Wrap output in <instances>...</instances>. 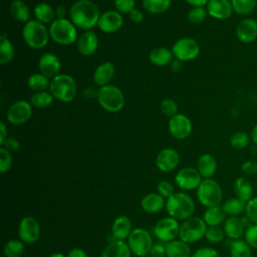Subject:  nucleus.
Returning <instances> with one entry per match:
<instances>
[{
  "instance_id": "18",
  "label": "nucleus",
  "mask_w": 257,
  "mask_h": 257,
  "mask_svg": "<svg viewBox=\"0 0 257 257\" xmlns=\"http://www.w3.org/2000/svg\"><path fill=\"white\" fill-rule=\"evenodd\" d=\"M39 72L47 76L48 78H53L59 74L61 69V62L54 53L46 52L43 53L38 60Z\"/></svg>"
},
{
  "instance_id": "25",
  "label": "nucleus",
  "mask_w": 257,
  "mask_h": 257,
  "mask_svg": "<svg viewBox=\"0 0 257 257\" xmlns=\"http://www.w3.org/2000/svg\"><path fill=\"white\" fill-rule=\"evenodd\" d=\"M132 221L125 215L117 216L111 225V234L116 240H125L132 233Z\"/></svg>"
},
{
  "instance_id": "44",
  "label": "nucleus",
  "mask_w": 257,
  "mask_h": 257,
  "mask_svg": "<svg viewBox=\"0 0 257 257\" xmlns=\"http://www.w3.org/2000/svg\"><path fill=\"white\" fill-rule=\"evenodd\" d=\"M208 15L207 9L204 7H193L188 12V20L193 24L202 23Z\"/></svg>"
},
{
  "instance_id": "8",
  "label": "nucleus",
  "mask_w": 257,
  "mask_h": 257,
  "mask_svg": "<svg viewBox=\"0 0 257 257\" xmlns=\"http://www.w3.org/2000/svg\"><path fill=\"white\" fill-rule=\"evenodd\" d=\"M207 224L200 217H190L180 225L179 238L180 240L190 244L195 243L205 237Z\"/></svg>"
},
{
  "instance_id": "57",
  "label": "nucleus",
  "mask_w": 257,
  "mask_h": 257,
  "mask_svg": "<svg viewBox=\"0 0 257 257\" xmlns=\"http://www.w3.org/2000/svg\"><path fill=\"white\" fill-rule=\"evenodd\" d=\"M189 5L193 7H204L207 6L209 0H185Z\"/></svg>"
},
{
  "instance_id": "31",
  "label": "nucleus",
  "mask_w": 257,
  "mask_h": 257,
  "mask_svg": "<svg viewBox=\"0 0 257 257\" xmlns=\"http://www.w3.org/2000/svg\"><path fill=\"white\" fill-rule=\"evenodd\" d=\"M9 11L12 17L20 22H28L31 17V11L27 4L22 0H13L10 3Z\"/></svg>"
},
{
  "instance_id": "48",
  "label": "nucleus",
  "mask_w": 257,
  "mask_h": 257,
  "mask_svg": "<svg viewBox=\"0 0 257 257\" xmlns=\"http://www.w3.org/2000/svg\"><path fill=\"white\" fill-rule=\"evenodd\" d=\"M244 240L251 248L257 249V225L251 224L246 228L244 233Z\"/></svg>"
},
{
  "instance_id": "42",
  "label": "nucleus",
  "mask_w": 257,
  "mask_h": 257,
  "mask_svg": "<svg viewBox=\"0 0 257 257\" xmlns=\"http://www.w3.org/2000/svg\"><path fill=\"white\" fill-rule=\"evenodd\" d=\"M251 141V137H249L246 133L244 132H236L230 137V145L237 150H242L245 149L246 147L249 146Z\"/></svg>"
},
{
  "instance_id": "14",
  "label": "nucleus",
  "mask_w": 257,
  "mask_h": 257,
  "mask_svg": "<svg viewBox=\"0 0 257 257\" xmlns=\"http://www.w3.org/2000/svg\"><path fill=\"white\" fill-rule=\"evenodd\" d=\"M202 181V176L199 171L192 167H186L179 170L175 176L177 186L185 191L197 189Z\"/></svg>"
},
{
  "instance_id": "32",
  "label": "nucleus",
  "mask_w": 257,
  "mask_h": 257,
  "mask_svg": "<svg viewBox=\"0 0 257 257\" xmlns=\"http://www.w3.org/2000/svg\"><path fill=\"white\" fill-rule=\"evenodd\" d=\"M226 214L224 213L221 206H215L207 208L203 215V220L207 224L208 227L210 226H220L222 223L225 222Z\"/></svg>"
},
{
  "instance_id": "36",
  "label": "nucleus",
  "mask_w": 257,
  "mask_h": 257,
  "mask_svg": "<svg viewBox=\"0 0 257 257\" xmlns=\"http://www.w3.org/2000/svg\"><path fill=\"white\" fill-rule=\"evenodd\" d=\"M15 55V49L12 42L9 40L6 34H2L0 37V62L1 64L9 63Z\"/></svg>"
},
{
  "instance_id": "6",
  "label": "nucleus",
  "mask_w": 257,
  "mask_h": 257,
  "mask_svg": "<svg viewBox=\"0 0 257 257\" xmlns=\"http://www.w3.org/2000/svg\"><path fill=\"white\" fill-rule=\"evenodd\" d=\"M96 99L99 105L108 112H117L124 106V95L120 88L107 84L99 87L96 91Z\"/></svg>"
},
{
  "instance_id": "62",
  "label": "nucleus",
  "mask_w": 257,
  "mask_h": 257,
  "mask_svg": "<svg viewBox=\"0 0 257 257\" xmlns=\"http://www.w3.org/2000/svg\"><path fill=\"white\" fill-rule=\"evenodd\" d=\"M48 257H66V256L61 252H55V253L50 254Z\"/></svg>"
},
{
  "instance_id": "7",
  "label": "nucleus",
  "mask_w": 257,
  "mask_h": 257,
  "mask_svg": "<svg viewBox=\"0 0 257 257\" xmlns=\"http://www.w3.org/2000/svg\"><path fill=\"white\" fill-rule=\"evenodd\" d=\"M197 199L206 208L220 206L223 199L222 188L214 179H204L197 188Z\"/></svg>"
},
{
  "instance_id": "35",
  "label": "nucleus",
  "mask_w": 257,
  "mask_h": 257,
  "mask_svg": "<svg viewBox=\"0 0 257 257\" xmlns=\"http://www.w3.org/2000/svg\"><path fill=\"white\" fill-rule=\"evenodd\" d=\"M229 252L231 257H252V248L243 239L231 240Z\"/></svg>"
},
{
  "instance_id": "40",
  "label": "nucleus",
  "mask_w": 257,
  "mask_h": 257,
  "mask_svg": "<svg viewBox=\"0 0 257 257\" xmlns=\"http://www.w3.org/2000/svg\"><path fill=\"white\" fill-rule=\"evenodd\" d=\"M25 243L21 240L11 239L5 243L3 252L6 257H21L25 251Z\"/></svg>"
},
{
  "instance_id": "46",
  "label": "nucleus",
  "mask_w": 257,
  "mask_h": 257,
  "mask_svg": "<svg viewBox=\"0 0 257 257\" xmlns=\"http://www.w3.org/2000/svg\"><path fill=\"white\" fill-rule=\"evenodd\" d=\"M12 156L11 152L6 150L5 148H0V172L2 174L7 173L12 167Z\"/></svg>"
},
{
  "instance_id": "39",
  "label": "nucleus",
  "mask_w": 257,
  "mask_h": 257,
  "mask_svg": "<svg viewBox=\"0 0 257 257\" xmlns=\"http://www.w3.org/2000/svg\"><path fill=\"white\" fill-rule=\"evenodd\" d=\"M53 95L48 92V91H39V92H35L34 94H32V96L30 97V103L32 104L33 107L36 108H46L49 105H51V103L53 102Z\"/></svg>"
},
{
  "instance_id": "2",
  "label": "nucleus",
  "mask_w": 257,
  "mask_h": 257,
  "mask_svg": "<svg viewBox=\"0 0 257 257\" xmlns=\"http://www.w3.org/2000/svg\"><path fill=\"white\" fill-rule=\"evenodd\" d=\"M166 210L170 217L176 220H187L195 212L193 198L183 192H177L166 200Z\"/></svg>"
},
{
  "instance_id": "29",
  "label": "nucleus",
  "mask_w": 257,
  "mask_h": 257,
  "mask_svg": "<svg viewBox=\"0 0 257 257\" xmlns=\"http://www.w3.org/2000/svg\"><path fill=\"white\" fill-rule=\"evenodd\" d=\"M166 244V254L168 257H191V248L188 243L182 240H173Z\"/></svg>"
},
{
  "instance_id": "52",
  "label": "nucleus",
  "mask_w": 257,
  "mask_h": 257,
  "mask_svg": "<svg viewBox=\"0 0 257 257\" xmlns=\"http://www.w3.org/2000/svg\"><path fill=\"white\" fill-rule=\"evenodd\" d=\"M241 171L248 176H252L257 174V163L251 160L245 161L242 165H241Z\"/></svg>"
},
{
  "instance_id": "26",
  "label": "nucleus",
  "mask_w": 257,
  "mask_h": 257,
  "mask_svg": "<svg viewBox=\"0 0 257 257\" xmlns=\"http://www.w3.org/2000/svg\"><path fill=\"white\" fill-rule=\"evenodd\" d=\"M132 251L124 240H114L109 242L100 257H131Z\"/></svg>"
},
{
  "instance_id": "13",
  "label": "nucleus",
  "mask_w": 257,
  "mask_h": 257,
  "mask_svg": "<svg viewBox=\"0 0 257 257\" xmlns=\"http://www.w3.org/2000/svg\"><path fill=\"white\" fill-rule=\"evenodd\" d=\"M32 107L30 101L23 99L13 102L7 110V120L15 125L25 123L32 115Z\"/></svg>"
},
{
  "instance_id": "20",
  "label": "nucleus",
  "mask_w": 257,
  "mask_h": 257,
  "mask_svg": "<svg viewBox=\"0 0 257 257\" xmlns=\"http://www.w3.org/2000/svg\"><path fill=\"white\" fill-rule=\"evenodd\" d=\"M206 9L211 17L218 20L228 19L234 12L231 0H209Z\"/></svg>"
},
{
  "instance_id": "28",
  "label": "nucleus",
  "mask_w": 257,
  "mask_h": 257,
  "mask_svg": "<svg viewBox=\"0 0 257 257\" xmlns=\"http://www.w3.org/2000/svg\"><path fill=\"white\" fill-rule=\"evenodd\" d=\"M173 51L170 50L167 47H156L154 48L150 54H149V59L151 63H153L156 66H166L172 63L173 61Z\"/></svg>"
},
{
  "instance_id": "56",
  "label": "nucleus",
  "mask_w": 257,
  "mask_h": 257,
  "mask_svg": "<svg viewBox=\"0 0 257 257\" xmlns=\"http://www.w3.org/2000/svg\"><path fill=\"white\" fill-rule=\"evenodd\" d=\"M66 257H88V255L82 248L75 247L68 252Z\"/></svg>"
},
{
  "instance_id": "21",
  "label": "nucleus",
  "mask_w": 257,
  "mask_h": 257,
  "mask_svg": "<svg viewBox=\"0 0 257 257\" xmlns=\"http://www.w3.org/2000/svg\"><path fill=\"white\" fill-rule=\"evenodd\" d=\"M247 227L248 226L246 225V221L244 220V218H240L238 216L228 217L223 225L225 235L230 240L241 239V237L244 236Z\"/></svg>"
},
{
  "instance_id": "50",
  "label": "nucleus",
  "mask_w": 257,
  "mask_h": 257,
  "mask_svg": "<svg viewBox=\"0 0 257 257\" xmlns=\"http://www.w3.org/2000/svg\"><path fill=\"white\" fill-rule=\"evenodd\" d=\"M157 192L165 199L170 198L172 195L176 193L174 186L172 185V183L168 181H161L157 186Z\"/></svg>"
},
{
  "instance_id": "43",
  "label": "nucleus",
  "mask_w": 257,
  "mask_h": 257,
  "mask_svg": "<svg viewBox=\"0 0 257 257\" xmlns=\"http://www.w3.org/2000/svg\"><path fill=\"white\" fill-rule=\"evenodd\" d=\"M225 232L224 229L221 228L220 226H210L207 228L205 238L207 239L208 242L212 244H218L222 242L225 238Z\"/></svg>"
},
{
  "instance_id": "60",
  "label": "nucleus",
  "mask_w": 257,
  "mask_h": 257,
  "mask_svg": "<svg viewBox=\"0 0 257 257\" xmlns=\"http://www.w3.org/2000/svg\"><path fill=\"white\" fill-rule=\"evenodd\" d=\"M250 137H251V141L257 146V124H255L254 127L252 128Z\"/></svg>"
},
{
  "instance_id": "5",
  "label": "nucleus",
  "mask_w": 257,
  "mask_h": 257,
  "mask_svg": "<svg viewBox=\"0 0 257 257\" xmlns=\"http://www.w3.org/2000/svg\"><path fill=\"white\" fill-rule=\"evenodd\" d=\"M77 86L69 74H58L50 79L49 92L61 102H70L76 94Z\"/></svg>"
},
{
  "instance_id": "55",
  "label": "nucleus",
  "mask_w": 257,
  "mask_h": 257,
  "mask_svg": "<svg viewBox=\"0 0 257 257\" xmlns=\"http://www.w3.org/2000/svg\"><path fill=\"white\" fill-rule=\"evenodd\" d=\"M128 16H130L131 21L134 22V23H137V24L141 23V22L144 20V14H143V12H142L141 10H139V9H136V8L131 11V13L128 14Z\"/></svg>"
},
{
  "instance_id": "3",
  "label": "nucleus",
  "mask_w": 257,
  "mask_h": 257,
  "mask_svg": "<svg viewBox=\"0 0 257 257\" xmlns=\"http://www.w3.org/2000/svg\"><path fill=\"white\" fill-rule=\"evenodd\" d=\"M22 37L25 43L33 49L44 48L49 41V30L37 20H29L22 29Z\"/></svg>"
},
{
  "instance_id": "4",
  "label": "nucleus",
  "mask_w": 257,
  "mask_h": 257,
  "mask_svg": "<svg viewBox=\"0 0 257 257\" xmlns=\"http://www.w3.org/2000/svg\"><path fill=\"white\" fill-rule=\"evenodd\" d=\"M48 30L50 38L61 45H70L78 38L76 26L66 18H55Z\"/></svg>"
},
{
  "instance_id": "24",
  "label": "nucleus",
  "mask_w": 257,
  "mask_h": 257,
  "mask_svg": "<svg viewBox=\"0 0 257 257\" xmlns=\"http://www.w3.org/2000/svg\"><path fill=\"white\" fill-rule=\"evenodd\" d=\"M141 207L149 214H156L166 207V200L159 193H149L143 197Z\"/></svg>"
},
{
  "instance_id": "54",
  "label": "nucleus",
  "mask_w": 257,
  "mask_h": 257,
  "mask_svg": "<svg viewBox=\"0 0 257 257\" xmlns=\"http://www.w3.org/2000/svg\"><path fill=\"white\" fill-rule=\"evenodd\" d=\"M1 147L5 148L6 150H8L9 152H17L20 148V144L18 142L17 139L13 138V137H7L6 140L4 141V143L1 145Z\"/></svg>"
},
{
  "instance_id": "12",
  "label": "nucleus",
  "mask_w": 257,
  "mask_h": 257,
  "mask_svg": "<svg viewBox=\"0 0 257 257\" xmlns=\"http://www.w3.org/2000/svg\"><path fill=\"white\" fill-rule=\"evenodd\" d=\"M40 224L36 218L32 216H26L21 219L18 226V235L23 243H36L40 238Z\"/></svg>"
},
{
  "instance_id": "61",
  "label": "nucleus",
  "mask_w": 257,
  "mask_h": 257,
  "mask_svg": "<svg viewBox=\"0 0 257 257\" xmlns=\"http://www.w3.org/2000/svg\"><path fill=\"white\" fill-rule=\"evenodd\" d=\"M181 62H182V61H180V60H178V59L172 61V63H171V64H172V69H173L174 71H179L180 68H181Z\"/></svg>"
},
{
  "instance_id": "33",
  "label": "nucleus",
  "mask_w": 257,
  "mask_h": 257,
  "mask_svg": "<svg viewBox=\"0 0 257 257\" xmlns=\"http://www.w3.org/2000/svg\"><path fill=\"white\" fill-rule=\"evenodd\" d=\"M34 17L41 23H51L55 19V9L51 5L45 2H41L35 5L33 9Z\"/></svg>"
},
{
  "instance_id": "41",
  "label": "nucleus",
  "mask_w": 257,
  "mask_h": 257,
  "mask_svg": "<svg viewBox=\"0 0 257 257\" xmlns=\"http://www.w3.org/2000/svg\"><path fill=\"white\" fill-rule=\"evenodd\" d=\"M231 3L234 12L239 15H248L257 6V0H231Z\"/></svg>"
},
{
  "instance_id": "11",
  "label": "nucleus",
  "mask_w": 257,
  "mask_h": 257,
  "mask_svg": "<svg viewBox=\"0 0 257 257\" xmlns=\"http://www.w3.org/2000/svg\"><path fill=\"white\" fill-rule=\"evenodd\" d=\"M180 224L178 220L172 217H165L159 220L154 226L153 233L156 238L163 243L173 241L179 236Z\"/></svg>"
},
{
  "instance_id": "23",
  "label": "nucleus",
  "mask_w": 257,
  "mask_h": 257,
  "mask_svg": "<svg viewBox=\"0 0 257 257\" xmlns=\"http://www.w3.org/2000/svg\"><path fill=\"white\" fill-rule=\"evenodd\" d=\"M115 72L113 63L109 61L102 62L99 64L93 72V82L98 86H104L109 84Z\"/></svg>"
},
{
  "instance_id": "47",
  "label": "nucleus",
  "mask_w": 257,
  "mask_h": 257,
  "mask_svg": "<svg viewBox=\"0 0 257 257\" xmlns=\"http://www.w3.org/2000/svg\"><path fill=\"white\" fill-rule=\"evenodd\" d=\"M245 215L250 223L257 225V197H253L246 203Z\"/></svg>"
},
{
  "instance_id": "45",
  "label": "nucleus",
  "mask_w": 257,
  "mask_h": 257,
  "mask_svg": "<svg viewBox=\"0 0 257 257\" xmlns=\"http://www.w3.org/2000/svg\"><path fill=\"white\" fill-rule=\"evenodd\" d=\"M161 111L170 118L178 113V104L177 102L172 98H165L162 100L160 105Z\"/></svg>"
},
{
  "instance_id": "19",
  "label": "nucleus",
  "mask_w": 257,
  "mask_h": 257,
  "mask_svg": "<svg viewBox=\"0 0 257 257\" xmlns=\"http://www.w3.org/2000/svg\"><path fill=\"white\" fill-rule=\"evenodd\" d=\"M236 36L242 43H251L257 38V21L253 18H244L236 26Z\"/></svg>"
},
{
  "instance_id": "22",
  "label": "nucleus",
  "mask_w": 257,
  "mask_h": 257,
  "mask_svg": "<svg viewBox=\"0 0 257 257\" xmlns=\"http://www.w3.org/2000/svg\"><path fill=\"white\" fill-rule=\"evenodd\" d=\"M98 47V38L92 30H85L77 38V49L80 54L90 56L95 53Z\"/></svg>"
},
{
  "instance_id": "34",
  "label": "nucleus",
  "mask_w": 257,
  "mask_h": 257,
  "mask_svg": "<svg viewBox=\"0 0 257 257\" xmlns=\"http://www.w3.org/2000/svg\"><path fill=\"white\" fill-rule=\"evenodd\" d=\"M222 209L224 213L231 217V216H239L243 212H245V207H246V202L243 200L234 197L227 199L223 204H222Z\"/></svg>"
},
{
  "instance_id": "30",
  "label": "nucleus",
  "mask_w": 257,
  "mask_h": 257,
  "mask_svg": "<svg viewBox=\"0 0 257 257\" xmlns=\"http://www.w3.org/2000/svg\"><path fill=\"white\" fill-rule=\"evenodd\" d=\"M234 193L237 198L243 200L244 202H248L253 198V187L249 180L244 177H239L234 181L233 185Z\"/></svg>"
},
{
  "instance_id": "37",
  "label": "nucleus",
  "mask_w": 257,
  "mask_h": 257,
  "mask_svg": "<svg viewBox=\"0 0 257 257\" xmlns=\"http://www.w3.org/2000/svg\"><path fill=\"white\" fill-rule=\"evenodd\" d=\"M27 84L28 87L35 91V92H39V91H45L47 88H49L50 85V80L47 76H45L44 74L37 72V73H33L28 77L27 80Z\"/></svg>"
},
{
  "instance_id": "17",
  "label": "nucleus",
  "mask_w": 257,
  "mask_h": 257,
  "mask_svg": "<svg viewBox=\"0 0 257 257\" xmlns=\"http://www.w3.org/2000/svg\"><path fill=\"white\" fill-rule=\"evenodd\" d=\"M123 18L116 10H107L100 14L97 26L104 33H113L121 28Z\"/></svg>"
},
{
  "instance_id": "63",
  "label": "nucleus",
  "mask_w": 257,
  "mask_h": 257,
  "mask_svg": "<svg viewBox=\"0 0 257 257\" xmlns=\"http://www.w3.org/2000/svg\"><path fill=\"white\" fill-rule=\"evenodd\" d=\"M143 257H147V256H143Z\"/></svg>"
},
{
  "instance_id": "15",
  "label": "nucleus",
  "mask_w": 257,
  "mask_h": 257,
  "mask_svg": "<svg viewBox=\"0 0 257 257\" xmlns=\"http://www.w3.org/2000/svg\"><path fill=\"white\" fill-rule=\"evenodd\" d=\"M168 127L172 137L177 140H185L192 133L191 119L183 113H177L172 116L169 120Z\"/></svg>"
},
{
  "instance_id": "10",
  "label": "nucleus",
  "mask_w": 257,
  "mask_h": 257,
  "mask_svg": "<svg viewBox=\"0 0 257 257\" xmlns=\"http://www.w3.org/2000/svg\"><path fill=\"white\" fill-rule=\"evenodd\" d=\"M200 50L199 43L190 37L178 39L172 47L174 56L180 61H190L195 59L199 55Z\"/></svg>"
},
{
  "instance_id": "58",
  "label": "nucleus",
  "mask_w": 257,
  "mask_h": 257,
  "mask_svg": "<svg viewBox=\"0 0 257 257\" xmlns=\"http://www.w3.org/2000/svg\"><path fill=\"white\" fill-rule=\"evenodd\" d=\"M8 137L7 135V128L4 123V121H0V146L4 143L6 138Z\"/></svg>"
},
{
  "instance_id": "53",
  "label": "nucleus",
  "mask_w": 257,
  "mask_h": 257,
  "mask_svg": "<svg viewBox=\"0 0 257 257\" xmlns=\"http://www.w3.org/2000/svg\"><path fill=\"white\" fill-rule=\"evenodd\" d=\"M151 257H165L166 254V244L163 242H159L153 245L150 251Z\"/></svg>"
},
{
  "instance_id": "9",
  "label": "nucleus",
  "mask_w": 257,
  "mask_h": 257,
  "mask_svg": "<svg viewBox=\"0 0 257 257\" xmlns=\"http://www.w3.org/2000/svg\"><path fill=\"white\" fill-rule=\"evenodd\" d=\"M126 242L132 253L138 257H143L150 254V251L154 245L151 233L144 228L133 229Z\"/></svg>"
},
{
  "instance_id": "59",
  "label": "nucleus",
  "mask_w": 257,
  "mask_h": 257,
  "mask_svg": "<svg viewBox=\"0 0 257 257\" xmlns=\"http://www.w3.org/2000/svg\"><path fill=\"white\" fill-rule=\"evenodd\" d=\"M55 14H56V18H65V14H66V9L63 5H58L55 9Z\"/></svg>"
},
{
  "instance_id": "38",
  "label": "nucleus",
  "mask_w": 257,
  "mask_h": 257,
  "mask_svg": "<svg viewBox=\"0 0 257 257\" xmlns=\"http://www.w3.org/2000/svg\"><path fill=\"white\" fill-rule=\"evenodd\" d=\"M171 6V0H143V7L152 14H162Z\"/></svg>"
},
{
  "instance_id": "27",
  "label": "nucleus",
  "mask_w": 257,
  "mask_h": 257,
  "mask_svg": "<svg viewBox=\"0 0 257 257\" xmlns=\"http://www.w3.org/2000/svg\"><path fill=\"white\" fill-rule=\"evenodd\" d=\"M197 170L204 179L212 178L217 171V161L210 154H203L197 162Z\"/></svg>"
},
{
  "instance_id": "16",
  "label": "nucleus",
  "mask_w": 257,
  "mask_h": 257,
  "mask_svg": "<svg viewBox=\"0 0 257 257\" xmlns=\"http://www.w3.org/2000/svg\"><path fill=\"white\" fill-rule=\"evenodd\" d=\"M180 163V156L178 152L172 148H165L161 150L156 158L157 168L164 173L174 171Z\"/></svg>"
},
{
  "instance_id": "49",
  "label": "nucleus",
  "mask_w": 257,
  "mask_h": 257,
  "mask_svg": "<svg viewBox=\"0 0 257 257\" xmlns=\"http://www.w3.org/2000/svg\"><path fill=\"white\" fill-rule=\"evenodd\" d=\"M116 11L121 14H130L135 9L136 0H113Z\"/></svg>"
},
{
  "instance_id": "1",
  "label": "nucleus",
  "mask_w": 257,
  "mask_h": 257,
  "mask_svg": "<svg viewBox=\"0 0 257 257\" xmlns=\"http://www.w3.org/2000/svg\"><path fill=\"white\" fill-rule=\"evenodd\" d=\"M99 17V9L91 0H77L69 9V20L83 30H91L95 27Z\"/></svg>"
},
{
  "instance_id": "51",
  "label": "nucleus",
  "mask_w": 257,
  "mask_h": 257,
  "mask_svg": "<svg viewBox=\"0 0 257 257\" xmlns=\"http://www.w3.org/2000/svg\"><path fill=\"white\" fill-rule=\"evenodd\" d=\"M191 257H219V252L211 247H202L197 249Z\"/></svg>"
}]
</instances>
